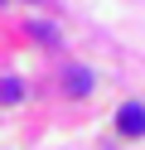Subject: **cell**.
I'll list each match as a JSON object with an SVG mask.
<instances>
[{"instance_id": "obj_1", "label": "cell", "mask_w": 145, "mask_h": 150, "mask_svg": "<svg viewBox=\"0 0 145 150\" xmlns=\"http://www.w3.org/2000/svg\"><path fill=\"white\" fill-rule=\"evenodd\" d=\"M116 131H121V136H145V107H140V102H126V107L121 111H116Z\"/></svg>"}, {"instance_id": "obj_2", "label": "cell", "mask_w": 145, "mask_h": 150, "mask_svg": "<svg viewBox=\"0 0 145 150\" xmlns=\"http://www.w3.org/2000/svg\"><path fill=\"white\" fill-rule=\"evenodd\" d=\"M63 87H68V97H87V92H92V73L87 68H68L63 73Z\"/></svg>"}, {"instance_id": "obj_3", "label": "cell", "mask_w": 145, "mask_h": 150, "mask_svg": "<svg viewBox=\"0 0 145 150\" xmlns=\"http://www.w3.org/2000/svg\"><path fill=\"white\" fill-rule=\"evenodd\" d=\"M29 39H39V44H58V29H53V24H44V20H29Z\"/></svg>"}, {"instance_id": "obj_4", "label": "cell", "mask_w": 145, "mask_h": 150, "mask_svg": "<svg viewBox=\"0 0 145 150\" xmlns=\"http://www.w3.org/2000/svg\"><path fill=\"white\" fill-rule=\"evenodd\" d=\"M19 97H24V87H19L15 78H5V82H0V102H19Z\"/></svg>"}, {"instance_id": "obj_5", "label": "cell", "mask_w": 145, "mask_h": 150, "mask_svg": "<svg viewBox=\"0 0 145 150\" xmlns=\"http://www.w3.org/2000/svg\"><path fill=\"white\" fill-rule=\"evenodd\" d=\"M0 5H5V0H0Z\"/></svg>"}]
</instances>
